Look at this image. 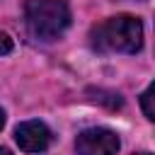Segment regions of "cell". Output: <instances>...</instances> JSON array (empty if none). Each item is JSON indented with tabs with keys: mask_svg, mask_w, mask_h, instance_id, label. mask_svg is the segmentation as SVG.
<instances>
[{
	"mask_svg": "<svg viewBox=\"0 0 155 155\" xmlns=\"http://www.w3.org/2000/svg\"><path fill=\"white\" fill-rule=\"evenodd\" d=\"M10 51H12V39H10V34L0 31V56H5V53H10Z\"/></svg>",
	"mask_w": 155,
	"mask_h": 155,
	"instance_id": "cell-7",
	"label": "cell"
},
{
	"mask_svg": "<svg viewBox=\"0 0 155 155\" xmlns=\"http://www.w3.org/2000/svg\"><path fill=\"white\" fill-rule=\"evenodd\" d=\"M27 29L39 41H56L70 24V7L65 0H27Z\"/></svg>",
	"mask_w": 155,
	"mask_h": 155,
	"instance_id": "cell-2",
	"label": "cell"
},
{
	"mask_svg": "<svg viewBox=\"0 0 155 155\" xmlns=\"http://www.w3.org/2000/svg\"><path fill=\"white\" fill-rule=\"evenodd\" d=\"M90 94H94L92 99H94V102H99V104H107L109 109H121V104H124V99H121V94H119V92H107V90H90Z\"/></svg>",
	"mask_w": 155,
	"mask_h": 155,
	"instance_id": "cell-5",
	"label": "cell"
},
{
	"mask_svg": "<svg viewBox=\"0 0 155 155\" xmlns=\"http://www.w3.org/2000/svg\"><path fill=\"white\" fill-rule=\"evenodd\" d=\"M119 145V136L109 128H85L75 138L78 155H116Z\"/></svg>",
	"mask_w": 155,
	"mask_h": 155,
	"instance_id": "cell-3",
	"label": "cell"
},
{
	"mask_svg": "<svg viewBox=\"0 0 155 155\" xmlns=\"http://www.w3.org/2000/svg\"><path fill=\"white\" fill-rule=\"evenodd\" d=\"M0 155H12V153H10L7 148H0Z\"/></svg>",
	"mask_w": 155,
	"mask_h": 155,
	"instance_id": "cell-9",
	"label": "cell"
},
{
	"mask_svg": "<svg viewBox=\"0 0 155 155\" xmlns=\"http://www.w3.org/2000/svg\"><path fill=\"white\" fill-rule=\"evenodd\" d=\"M2 126H5V111L0 109V128H2Z\"/></svg>",
	"mask_w": 155,
	"mask_h": 155,
	"instance_id": "cell-8",
	"label": "cell"
},
{
	"mask_svg": "<svg viewBox=\"0 0 155 155\" xmlns=\"http://www.w3.org/2000/svg\"><path fill=\"white\" fill-rule=\"evenodd\" d=\"M133 155H153V153H133Z\"/></svg>",
	"mask_w": 155,
	"mask_h": 155,
	"instance_id": "cell-10",
	"label": "cell"
},
{
	"mask_svg": "<svg viewBox=\"0 0 155 155\" xmlns=\"http://www.w3.org/2000/svg\"><path fill=\"white\" fill-rule=\"evenodd\" d=\"M92 44L99 51L138 53L143 46V24L133 15H116L92 29Z\"/></svg>",
	"mask_w": 155,
	"mask_h": 155,
	"instance_id": "cell-1",
	"label": "cell"
},
{
	"mask_svg": "<svg viewBox=\"0 0 155 155\" xmlns=\"http://www.w3.org/2000/svg\"><path fill=\"white\" fill-rule=\"evenodd\" d=\"M15 140L24 153H44L51 145V131L44 121H22L15 128Z\"/></svg>",
	"mask_w": 155,
	"mask_h": 155,
	"instance_id": "cell-4",
	"label": "cell"
},
{
	"mask_svg": "<svg viewBox=\"0 0 155 155\" xmlns=\"http://www.w3.org/2000/svg\"><path fill=\"white\" fill-rule=\"evenodd\" d=\"M140 109L150 121H155V82L148 85V90L140 94Z\"/></svg>",
	"mask_w": 155,
	"mask_h": 155,
	"instance_id": "cell-6",
	"label": "cell"
}]
</instances>
